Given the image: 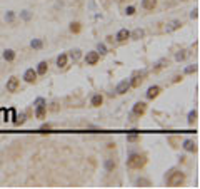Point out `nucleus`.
<instances>
[{
  "label": "nucleus",
  "mask_w": 200,
  "mask_h": 189,
  "mask_svg": "<svg viewBox=\"0 0 200 189\" xmlns=\"http://www.w3.org/2000/svg\"><path fill=\"white\" fill-rule=\"evenodd\" d=\"M185 182V174L182 171H172V174L167 177V184L170 188H179Z\"/></svg>",
  "instance_id": "1"
},
{
  "label": "nucleus",
  "mask_w": 200,
  "mask_h": 189,
  "mask_svg": "<svg viewBox=\"0 0 200 189\" xmlns=\"http://www.w3.org/2000/svg\"><path fill=\"white\" fill-rule=\"evenodd\" d=\"M147 162L145 156H140V154H132L128 159H127V166L130 169H140L143 167V164Z\"/></svg>",
  "instance_id": "2"
},
{
  "label": "nucleus",
  "mask_w": 200,
  "mask_h": 189,
  "mask_svg": "<svg viewBox=\"0 0 200 189\" xmlns=\"http://www.w3.org/2000/svg\"><path fill=\"white\" fill-rule=\"evenodd\" d=\"M35 115L39 117V119H43V115H45V110H47V106H45V99H37L35 101Z\"/></svg>",
  "instance_id": "3"
},
{
  "label": "nucleus",
  "mask_w": 200,
  "mask_h": 189,
  "mask_svg": "<svg viewBox=\"0 0 200 189\" xmlns=\"http://www.w3.org/2000/svg\"><path fill=\"white\" fill-rule=\"evenodd\" d=\"M147 75L145 70H142V72H137V74L133 75V81H130V87H139L142 81H143V77Z\"/></svg>",
  "instance_id": "4"
},
{
  "label": "nucleus",
  "mask_w": 200,
  "mask_h": 189,
  "mask_svg": "<svg viewBox=\"0 0 200 189\" xmlns=\"http://www.w3.org/2000/svg\"><path fill=\"white\" fill-rule=\"evenodd\" d=\"M99 59H100V54H99V52H88V54L85 55L87 65H95V64L99 62Z\"/></svg>",
  "instance_id": "5"
},
{
  "label": "nucleus",
  "mask_w": 200,
  "mask_h": 189,
  "mask_svg": "<svg viewBox=\"0 0 200 189\" xmlns=\"http://www.w3.org/2000/svg\"><path fill=\"white\" fill-rule=\"evenodd\" d=\"M128 89H130V81L125 79V81L119 82V85H117V89H115V92H117V94H125Z\"/></svg>",
  "instance_id": "6"
},
{
  "label": "nucleus",
  "mask_w": 200,
  "mask_h": 189,
  "mask_svg": "<svg viewBox=\"0 0 200 189\" xmlns=\"http://www.w3.org/2000/svg\"><path fill=\"white\" fill-rule=\"evenodd\" d=\"M23 79H25V82H28V84H33V82L37 81V72H35L33 69H27L25 74H23Z\"/></svg>",
  "instance_id": "7"
},
{
  "label": "nucleus",
  "mask_w": 200,
  "mask_h": 189,
  "mask_svg": "<svg viewBox=\"0 0 200 189\" xmlns=\"http://www.w3.org/2000/svg\"><path fill=\"white\" fill-rule=\"evenodd\" d=\"M145 110H147V104L145 102H137L135 106H133V114L135 115H143L145 114Z\"/></svg>",
  "instance_id": "8"
},
{
  "label": "nucleus",
  "mask_w": 200,
  "mask_h": 189,
  "mask_svg": "<svg viewBox=\"0 0 200 189\" xmlns=\"http://www.w3.org/2000/svg\"><path fill=\"white\" fill-rule=\"evenodd\" d=\"M182 27V22L180 20H172V22H168L165 25V32L167 34H170V32H175L177 28H180Z\"/></svg>",
  "instance_id": "9"
},
{
  "label": "nucleus",
  "mask_w": 200,
  "mask_h": 189,
  "mask_svg": "<svg viewBox=\"0 0 200 189\" xmlns=\"http://www.w3.org/2000/svg\"><path fill=\"white\" fill-rule=\"evenodd\" d=\"M17 87H19V79H17V77H10L8 82H7V90H8V92H15Z\"/></svg>",
  "instance_id": "10"
},
{
  "label": "nucleus",
  "mask_w": 200,
  "mask_h": 189,
  "mask_svg": "<svg viewBox=\"0 0 200 189\" xmlns=\"http://www.w3.org/2000/svg\"><path fill=\"white\" fill-rule=\"evenodd\" d=\"M160 90H162V89H160L159 85H152V87H148V90H147V99H155V97L160 94Z\"/></svg>",
  "instance_id": "11"
},
{
  "label": "nucleus",
  "mask_w": 200,
  "mask_h": 189,
  "mask_svg": "<svg viewBox=\"0 0 200 189\" xmlns=\"http://www.w3.org/2000/svg\"><path fill=\"white\" fill-rule=\"evenodd\" d=\"M183 149L188 151V152H195V151H197V144H195L192 139H187V141H183Z\"/></svg>",
  "instance_id": "12"
},
{
  "label": "nucleus",
  "mask_w": 200,
  "mask_h": 189,
  "mask_svg": "<svg viewBox=\"0 0 200 189\" xmlns=\"http://www.w3.org/2000/svg\"><path fill=\"white\" fill-rule=\"evenodd\" d=\"M128 37H130V32L127 28H122V30H119V34H117L115 39H117V42H125Z\"/></svg>",
  "instance_id": "13"
},
{
  "label": "nucleus",
  "mask_w": 200,
  "mask_h": 189,
  "mask_svg": "<svg viewBox=\"0 0 200 189\" xmlns=\"http://www.w3.org/2000/svg\"><path fill=\"white\" fill-rule=\"evenodd\" d=\"M157 5V0H142V7L145 10H153Z\"/></svg>",
  "instance_id": "14"
},
{
  "label": "nucleus",
  "mask_w": 200,
  "mask_h": 189,
  "mask_svg": "<svg viewBox=\"0 0 200 189\" xmlns=\"http://www.w3.org/2000/svg\"><path fill=\"white\" fill-rule=\"evenodd\" d=\"M102 102H103V97L100 94H95L92 97V106L93 107H99V106H102Z\"/></svg>",
  "instance_id": "15"
},
{
  "label": "nucleus",
  "mask_w": 200,
  "mask_h": 189,
  "mask_svg": "<svg viewBox=\"0 0 200 189\" xmlns=\"http://www.w3.org/2000/svg\"><path fill=\"white\" fill-rule=\"evenodd\" d=\"M47 69H48V64H47L45 60H42L39 64V67H37V74H40V75H43L47 72Z\"/></svg>",
  "instance_id": "16"
},
{
  "label": "nucleus",
  "mask_w": 200,
  "mask_h": 189,
  "mask_svg": "<svg viewBox=\"0 0 200 189\" xmlns=\"http://www.w3.org/2000/svg\"><path fill=\"white\" fill-rule=\"evenodd\" d=\"M143 35H145V32H143L142 28H135L132 34H130V37H132V39H135V40H139V39H142Z\"/></svg>",
  "instance_id": "17"
},
{
  "label": "nucleus",
  "mask_w": 200,
  "mask_h": 189,
  "mask_svg": "<svg viewBox=\"0 0 200 189\" xmlns=\"http://www.w3.org/2000/svg\"><path fill=\"white\" fill-rule=\"evenodd\" d=\"M67 59H68V57H67L65 54L59 55V59H57V65H59L60 69H63V67L67 65Z\"/></svg>",
  "instance_id": "18"
},
{
  "label": "nucleus",
  "mask_w": 200,
  "mask_h": 189,
  "mask_svg": "<svg viewBox=\"0 0 200 189\" xmlns=\"http://www.w3.org/2000/svg\"><path fill=\"white\" fill-rule=\"evenodd\" d=\"M3 59H5L7 62H12L13 59H15V52H13V50H10V49H8V50H5V52H3Z\"/></svg>",
  "instance_id": "19"
},
{
  "label": "nucleus",
  "mask_w": 200,
  "mask_h": 189,
  "mask_svg": "<svg viewBox=\"0 0 200 189\" xmlns=\"http://www.w3.org/2000/svg\"><path fill=\"white\" fill-rule=\"evenodd\" d=\"M115 166H117V162L113 161V159H107V161H105V169H107V171H113Z\"/></svg>",
  "instance_id": "20"
},
{
  "label": "nucleus",
  "mask_w": 200,
  "mask_h": 189,
  "mask_svg": "<svg viewBox=\"0 0 200 189\" xmlns=\"http://www.w3.org/2000/svg\"><path fill=\"white\" fill-rule=\"evenodd\" d=\"M137 186L148 188V186H150V181H148V179H143V177H139V179H137Z\"/></svg>",
  "instance_id": "21"
},
{
  "label": "nucleus",
  "mask_w": 200,
  "mask_h": 189,
  "mask_svg": "<svg viewBox=\"0 0 200 189\" xmlns=\"http://www.w3.org/2000/svg\"><path fill=\"white\" fill-rule=\"evenodd\" d=\"M30 45H32V49H37V50H39V49H42V47H43V42H42V40H39V39H35V40H32V42H30Z\"/></svg>",
  "instance_id": "22"
},
{
  "label": "nucleus",
  "mask_w": 200,
  "mask_h": 189,
  "mask_svg": "<svg viewBox=\"0 0 200 189\" xmlns=\"http://www.w3.org/2000/svg\"><path fill=\"white\" fill-rule=\"evenodd\" d=\"M70 59H72L73 62H77L80 59V50H79V49H75V50H72V52H70Z\"/></svg>",
  "instance_id": "23"
},
{
  "label": "nucleus",
  "mask_w": 200,
  "mask_h": 189,
  "mask_svg": "<svg viewBox=\"0 0 200 189\" xmlns=\"http://www.w3.org/2000/svg\"><path fill=\"white\" fill-rule=\"evenodd\" d=\"M80 28H82V27H80V24H79V22H73V24H70V30H72L73 34H79V32H80Z\"/></svg>",
  "instance_id": "24"
},
{
  "label": "nucleus",
  "mask_w": 200,
  "mask_h": 189,
  "mask_svg": "<svg viewBox=\"0 0 200 189\" xmlns=\"http://www.w3.org/2000/svg\"><path fill=\"white\" fill-rule=\"evenodd\" d=\"M187 57V52L185 50H180V52H177V54H175V60H183V59H185Z\"/></svg>",
  "instance_id": "25"
},
{
  "label": "nucleus",
  "mask_w": 200,
  "mask_h": 189,
  "mask_svg": "<svg viewBox=\"0 0 200 189\" xmlns=\"http://www.w3.org/2000/svg\"><path fill=\"white\" fill-rule=\"evenodd\" d=\"M97 52H99V54H107V47H105V44H99V45H97Z\"/></svg>",
  "instance_id": "26"
},
{
  "label": "nucleus",
  "mask_w": 200,
  "mask_h": 189,
  "mask_svg": "<svg viewBox=\"0 0 200 189\" xmlns=\"http://www.w3.org/2000/svg\"><path fill=\"white\" fill-rule=\"evenodd\" d=\"M195 119H197V110H192V112L188 114V124H193Z\"/></svg>",
  "instance_id": "27"
},
{
  "label": "nucleus",
  "mask_w": 200,
  "mask_h": 189,
  "mask_svg": "<svg viewBox=\"0 0 200 189\" xmlns=\"http://www.w3.org/2000/svg\"><path fill=\"white\" fill-rule=\"evenodd\" d=\"M165 64H168V60H167V59H162V60H160L159 64H157V67L153 69V70H160L162 67H165Z\"/></svg>",
  "instance_id": "28"
},
{
  "label": "nucleus",
  "mask_w": 200,
  "mask_h": 189,
  "mask_svg": "<svg viewBox=\"0 0 200 189\" xmlns=\"http://www.w3.org/2000/svg\"><path fill=\"white\" fill-rule=\"evenodd\" d=\"M13 122H15V124H23V122H25V114H20L17 119H13Z\"/></svg>",
  "instance_id": "29"
},
{
  "label": "nucleus",
  "mask_w": 200,
  "mask_h": 189,
  "mask_svg": "<svg viewBox=\"0 0 200 189\" xmlns=\"http://www.w3.org/2000/svg\"><path fill=\"white\" fill-rule=\"evenodd\" d=\"M127 141H128V142L139 141V134H130V135H127Z\"/></svg>",
  "instance_id": "30"
},
{
  "label": "nucleus",
  "mask_w": 200,
  "mask_h": 189,
  "mask_svg": "<svg viewBox=\"0 0 200 189\" xmlns=\"http://www.w3.org/2000/svg\"><path fill=\"white\" fill-rule=\"evenodd\" d=\"M192 72H197V65H188L185 69V74H192Z\"/></svg>",
  "instance_id": "31"
},
{
  "label": "nucleus",
  "mask_w": 200,
  "mask_h": 189,
  "mask_svg": "<svg viewBox=\"0 0 200 189\" xmlns=\"http://www.w3.org/2000/svg\"><path fill=\"white\" fill-rule=\"evenodd\" d=\"M13 19H15V14H13V12H8V14L5 15V20L7 22H13Z\"/></svg>",
  "instance_id": "32"
},
{
  "label": "nucleus",
  "mask_w": 200,
  "mask_h": 189,
  "mask_svg": "<svg viewBox=\"0 0 200 189\" xmlns=\"http://www.w3.org/2000/svg\"><path fill=\"white\" fill-rule=\"evenodd\" d=\"M125 14L127 15H133V14H135V7H127L125 8Z\"/></svg>",
  "instance_id": "33"
},
{
  "label": "nucleus",
  "mask_w": 200,
  "mask_h": 189,
  "mask_svg": "<svg viewBox=\"0 0 200 189\" xmlns=\"http://www.w3.org/2000/svg\"><path fill=\"white\" fill-rule=\"evenodd\" d=\"M197 17H199V8H195V10H192V14H190V19H197Z\"/></svg>",
  "instance_id": "34"
},
{
  "label": "nucleus",
  "mask_w": 200,
  "mask_h": 189,
  "mask_svg": "<svg viewBox=\"0 0 200 189\" xmlns=\"http://www.w3.org/2000/svg\"><path fill=\"white\" fill-rule=\"evenodd\" d=\"M22 19H23V20H28V19H30V14H28V12H23V14H22Z\"/></svg>",
  "instance_id": "35"
},
{
  "label": "nucleus",
  "mask_w": 200,
  "mask_h": 189,
  "mask_svg": "<svg viewBox=\"0 0 200 189\" xmlns=\"http://www.w3.org/2000/svg\"><path fill=\"white\" fill-rule=\"evenodd\" d=\"M0 121H5V110L0 109Z\"/></svg>",
  "instance_id": "36"
},
{
  "label": "nucleus",
  "mask_w": 200,
  "mask_h": 189,
  "mask_svg": "<svg viewBox=\"0 0 200 189\" xmlns=\"http://www.w3.org/2000/svg\"><path fill=\"white\" fill-rule=\"evenodd\" d=\"M8 117H10V119H15V110H13V109L8 110Z\"/></svg>",
  "instance_id": "37"
}]
</instances>
